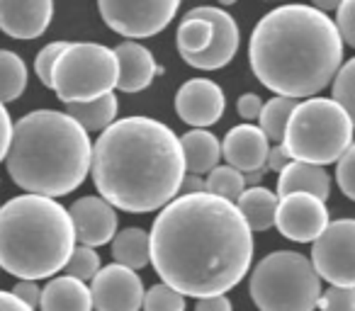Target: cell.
<instances>
[{"label": "cell", "instance_id": "obj_40", "mask_svg": "<svg viewBox=\"0 0 355 311\" xmlns=\"http://www.w3.org/2000/svg\"><path fill=\"white\" fill-rule=\"evenodd\" d=\"M195 311H234V304L227 294H212V296H200Z\"/></svg>", "mask_w": 355, "mask_h": 311}, {"label": "cell", "instance_id": "obj_35", "mask_svg": "<svg viewBox=\"0 0 355 311\" xmlns=\"http://www.w3.org/2000/svg\"><path fill=\"white\" fill-rule=\"evenodd\" d=\"M336 27H338L340 39L355 49V0H343L336 10Z\"/></svg>", "mask_w": 355, "mask_h": 311}, {"label": "cell", "instance_id": "obj_29", "mask_svg": "<svg viewBox=\"0 0 355 311\" xmlns=\"http://www.w3.org/2000/svg\"><path fill=\"white\" fill-rule=\"evenodd\" d=\"M331 98L348 112L355 127V56L345 61L336 73V78L331 80Z\"/></svg>", "mask_w": 355, "mask_h": 311}, {"label": "cell", "instance_id": "obj_31", "mask_svg": "<svg viewBox=\"0 0 355 311\" xmlns=\"http://www.w3.org/2000/svg\"><path fill=\"white\" fill-rule=\"evenodd\" d=\"M144 311H185V296L166 282H158L144 294Z\"/></svg>", "mask_w": 355, "mask_h": 311}, {"label": "cell", "instance_id": "obj_6", "mask_svg": "<svg viewBox=\"0 0 355 311\" xmlns=\"http://www.w3.org/2000/svg\"><path fill=\"white\" fill-rule=\"evenodd\" d=\"M353 132L348 112L334 98H306L292 109L282 143L292 161L329 166L353 143Z\"/></svg>", "mask_w": 355, "mask_h": 311}, {"label": "cell", "instance_id": "obj_12", "mask_svg": "<svg viewBox=\"0 0 355 311\" xmlns=\"http://www.w3.org/2000/svg\"><path fill=\"white\" fill-rule=\"evenodd\" d=\"M144 285L137 270L119 263L105 265L90 280V296L95 311H141Z\"/></svg>", "mask_w": 355, "mask_h": 311}, {"label": "cell", "instance_id": "obj_38", "mask_svg": "<svg viewBox=\"0 0 355 311\" xmlns=\"http://www.w3.org/2000/svg\"><path fill=\"white\" fill-rule=\"evenodd\" d=\"M10 139H12V119H10V112L6 109V105L0 103V163H3L8 156Z\"/></svg>", "mask_w": 355, "mask_h": 311}, {"label": "cell", "instance_id": "obj_33", "mask_svg": "<svg viewBox=\"0 0 355 311\" xmlns=\"http://www.w3.org/2000/svg\"><path fill=\"white\" fill-rule=\"evenodd\" d=\"M336 183L340 193L355 202V143H350L343 156L336 161Z\"/></svg>", "mask_w": 355, "mask_h": 311}, {"label": "cell", "instance_id": "obj_4", "mask_svg": "<svg viewBox=\"0 0 355 311\" xmlns=\"http://www.w3.org/2000/svg\"><path fill=\"white\" fill-rule=\"evenodd\" d=\"M93 143L69 112L35 109L12 124L6 168L12 183L30 195L64 197L90 173Z\"/></svg>", "mask_w": 355, "mask_h": 311}, {"label": "cell", "instance_id": "obj_19", "mask_svg": "<svg viewBox=\"0 0 355 311\" xmlns=\"http://www.w3.org/2000/svg\"><path fill=\"white\" fill-rule=\"evenodd\" d=\"M277 193H309L321 199H329L331 175L324 170V166L306 163V161H290V166L277 173Z\"/></svg>", "mask_w": 355, "mask_h": 311}, {"label": "cell", "instance_id": "obj_36", "mask_svg": "<svg viewBox=\"0 0 355 311\" xmlns=\"http://www.w3.org/2000/svg\"><path fill=\"white\" fill-rule=\"evenodd\" d=\"M10 292L20 301H25L30 309L37 311V306H40V301H42V290H40V285H37V280H17V285L12 287Z\"/></svg>", "mask_w": 355, "mask_h": 311}, {"label": "cell", "instance_id": "obj_1", "mask_svg": "<svg viewBox=\"0 0 355 311\" xmlns=\"http://www.w3.org/2000/svg\"><path fill=\"white\" fill-rule=\"evenodd\" d=\"M151 265L183 296L227 294L248 275L253 231L234 202L212 193L178 195L148 231Z\"/></svg>", "mask_w": 355, "mask_h": 311}, {"label": "cell", "instance_id": "obj_44", "mask_svg": "<svg viewBox=\"0 0 355 311\" xmlns=\"http://www.w3.org/2000/svg\"><path fill=\"white\" fill-rule=\"evenodd\" d=\"M343 3V0H311V6L319 8V10L329 12V10H338V6Z\"/></svg>", "mask_w": 355, "mask_h": 311}, {"label": "cell", "instance_id": "obj_41", "mask_svg": "<svg viewBox=\"0 0 355 311\" xmlns=\"http://www.w3.org/2000/svg\"><path fill=\"white\" fill-rule=\"evenodd\" d=\"M193 193H207V183L202 175L185 173L183 185H180V195H193Z\"/></svg>", "mask_w": 355, "mask_h": 311}, {"label": "cell", "instance_id": "obj_16", "mask_svg": "<svg viewBox=\"0 0 355 311\" xmlns=\"http://www.w3.org/2000/svg\"><path fill=\"white\" fill-rule=\"evenodd\" d=\"M54 17V0H0V30L12 39L42 37Z\"/></svg>", "mask_w": 355, "mask_h": 311}, {"label": "cell", "instance_id": "obj_26", "mask_svg": "<svg viewBox=\"0 0 355 311\" xmlns=\"http://www.w3.org/2000/svg\"><path fill=\"white\" fill-rule=\"evenodd\" d=\"M297 103H300V100L287 98V95H275V98H270L268 103H263L258 122H261V129L268 136V141L282 143L287 122H290V114H292V109L297 107Z\"/></svg>", "mask_w": 355, "mask_h": 311}, {"label": "cell", "instance_id": "obj_21", "mask_svg": "<svg viewBox=\"0 0 355 311\" xmlns=\"http://www.w3.org/2000/svg\"><path fill=\"white\" fill-rule=\"evenodd\" d=\"M180 146H183L185 170L188 173L207 175L212 168H217L219 159H222V141L207 129H190L180 139Z\"/></svg>", "mask_w": 355, "mask_h": 311}, {"label": "cell", "instance_id": "obj_20", "mask_svg": "<svg viewBox=\"0 0 355 311\" xmlns=\"http://www.w3.org/2000/svg\"><path fill=\"white\" fill-rule=\"evenodd\" d=\"M40 309L42 311H93L90 287L69 275L54 277L42 290Z\"/></svg>", "mask_w": 355, "mask_h": 311}, {"label": "cell", "instance_id": "obj_10", "mask_svg": "<svg viewBox=\"0 0 355 311\" xmlns=\"http://www.w3.org/2000/svg\"><path fill=\"white\" fill-rule=\"evenodd\" d=\"M311 265L321 280L336 287H355V219L329 222L311 241Z\"/></svg>", "mask_w": 355, "mask_h": 311}, {"label": "cell", "instance_id": "obj_34", "mask_svg": "<svg viewBox=\"0 0 355 311\" xmlns=\"http://www.w3.org/2000/svg\"><path fill=\"white\" fill-rule=\"evenodd\" d=\"M66 44H69V42H51V44H46L44 49L37 54V59H35L37 78H40L42 85H46V88H51V71H54L56 59H59V54L66 49Z\"/></svg>", "mask_w": 355, "mask_h": 311}, {"label": "cell", "instance_id": "obj_8", "mask_svg": "<svg viewBox=\"0 0 355 311\" xmlns=\"http://www.w3.org/2000/svg\"><path fill=\"white\" fill-rule=\"evenodd\" d=\"M114 49L95 42H69L51 71V90L64 105L88 103L117 88Z\"/></svg>", "mask_w": 355, "mask_h": 311}, {"label": "cell", "instance_id": "obj_25", "mask_svg": "<svg viewBox=\"0 0 355 311\" xmlns=\"http://www.w3.org/2000/svg\"><path fill=\"white\" fill-rule=\"evenodd\" d=\"M119 103L114 98V93H105L88 103H71L66 105V112L85 129V132H105L110 124L117 119Z\"/></svg>", "mask_w": 355, "mask_h": 311}, {"label": "cell", "instance_id": "obj_17", "mask_svg": "<svg viewBox=\"0 0 355 311\" xmlns=\"http://www.w3.org/2000/svg\"><path fill=\"white\" fill-rule=\"evenodd\" d=\"M268 151H270V141L263 129L251 122L232 127L222 141V156L229 166L239 168L241 173L266 168Z\"/></svg>", "mask_w": 355, "mask_h": 311}, {"label": "cell", "instance_id": "obj_23", "mask_svg": "<svg viewBox=\"0 0 355 311\" xmlns=\"http://www.w3.org/2000/svg\"><path fill=\"white\" fill-rule=\"evenodd\" d=\"M212 37H214V30H212L209 17L205 15V8H193V10L183 17V22L178 25V32H175L178 54L183 56V59L202 54V51L212 44Z\"/></svg>", "mask_w": 355, "mask_h": 311}, {"label": "cell", "instance_id": "obj_3", "mask_svg": "<svg viewBox=\"0 0 355 311\" xmlns=\"http://www.w3.org/2000/svg\"><path fill=\"white\" fill-rule=\"evenodd\" d=\"M248 61L261 85L275 95L311 98L329 88L343 66V39L324 10L290 3L258 20Z\"/></svg>", "mask_w": 355, "mask_h": 311}, {"label": "cell", "instance_id": "obj_45", "mask_svg": "<svg viewBox=\"0 0 355 311\" xmlns=\"http://www.w3.org/2000/svg\"><path fill=\"white\" fill-rule=\"evenodd\" d=\"M234 3H236V0H219V6H234Z\"/></svg>", "mask_w": 355, "mask_h": 311}, {"label": "cell", "instance_id": "obj_11", "mask_svg": "<svg viewBox=\"0 0 355 311\" xmlns=\"http://www.w3.org/2000/svg\"><path fill=\"white\" fill-rule=\"evenodd\" d=\"M329 207L326 199L309 193L282 195L275 209V229L295 243H311L329 226Z\"/></svg>", "mask_w": 355, "mask_h": 311}, {"label": "cell", "instance_id": "obj_2", "mask_svg": "<svg viewBox=\"0 0 355 311\" xmlns=\"http://www.w3.org/2000/svg\"><path fill=\"white\" fill-rule=\"evenodd\" d=\"M185 173L180 136L153 117L114 119L93 146L95 190L129 214L163 209L180 195Z\"/></svg>", "mask_w": 355, "mask_h": 311}, {"label": "cell", "instance_id": "obj_7", "mask_svg": "<svg viewBox=\"0 0 355 311\" xmlns=\"http://www.w3.org/2000/svg\"><path fill=\"white\" fill-rule=\"evenodd\" d=\"M248 292L261 311H314L321 277L302 253L272 251L253 267Z\"/></svg>", "mask_w": 355, "mask_h": 311}, {"label": "cell", "instance_id": "obj_13", "mask_svg": "<svg viewBox=\"0 0 355 311\" xmlns=\"http://www.w3.org/2000/svg\"><path fill=\"white\" fill-rule=\"evenodd\" d=\"M227 95L222 85L209 78H193L175 93V114L193 129H207L222 119Z\"/></svg>", "mask_w": 355, "mask_h": 311}, {"label": "cell", "instance_id": "obj_5", "mask_svg": "<svg viewBox=\"0 0 355 311\" xmlns=\"http://www.w3.org/2000/svg\"><path fill=\"white\" fill-rule=\"evenodd\" d=\"M73 248L71 214L54 197L27 193L0 207V267L17 280L54 277Z\"/></svg>", "mask_w": 355, "mask_h": 311}, {"label": "cell", "instance_id": "obj_22", "mask_svg": "<svg viewBox=\"0 0 355 311\" xmlns=\"http://www.w3.org/2000/svg\"><path fill=\"white\" fill-rule=\"evenodd\" d=\"M277 202H280V197H277L272 190L263 188V185H256V188L243 190L236 207H239V212H241V217L246 219L248 229H251L253 233H263L275 226Z\"/></svg>", "mask_w": 355, "mask_h": 311}, {"label": "cell", "instance_id": "obj_9", "mask_svg": "<svg viewBox=\"0 0 355 311\" xmlns=\"http://www.w3.org/2000/svg\"><path fill=\"white\" fill-rule=\"evenodd\" d=\"M180 0H98L103 22L124 39H146L163 32L175 17Z\"/></svg>", "mask_w": 355, "mask_h": 311}, {"label": "cell", "instance_id": "obj_14", "mask_svg": "<svg viewBox=\"0 0 355 311\" xmlns=\"http://www.w3.org/2000/svg\"><path fill=\"white\" fill-rule=\"evenodd\" d=\"M69 214L71 222H73L76 241L83 243V246H105L117 233V209L100 195H88V197L76 199L69 207Z\"/></svg>", "mask_w": 355, "mask_h": 311}, {"label": "cell", "instance_id": "obj_28", "mask_svg": "<svg viewBox=\"0 0 355 311\" xmlns=\"http://www.w3.org/2000/svg\"><path fill=\"white\" fill-rule=\"evenodd\" d=\"M207 183V193L217 195V197L227 199V202H239V197L243 195L246 190V180H243V173L234 166H217L207 173L205 178Z\"/></svg>", "mask_w": 355, "mask_h": 311}, {"label": "cell", "instance_id": "obj_27", "mask_svg": "<svg viewBox=\"0 0 355 311\" xmlns=\"http://www.w3.org/2000/svg\"><path fill=\"white\" fill-rule=\"evenodd\" d=\"M27 88V66L15 51L0 49V103H12Z\"/></svg>", "mask_w": 355, "mask_h": 311}, {"label": "cell", "instance_id": "obj_30", "mask_svg": "<svg viewBox=\"0 0 355 311\" xmlns=\"http://www.w3.org/2000/svg\"><path fill=\"white\" fill-rule=\"evenodd\" d=\"M100 267H103V265H100V256L95 253V248L83 246V243H80V246L73 248L69 263L64 265V272L69 277L80 280V282H90Z\"/></svg>", "mask_w": 355, "mask_h": 311}, {"label": "cell", "instance_id": "obj_15", "mask_svg": "<svg viewBox=\"0 0 355 311\" xmlns=\"http://www.w3.org/2000/svg\"><path fill=\"white\" fill-rule=\"evenodd\" d=\"M205 8V15L209 17L212 22V44L202 51V54H195L183 59L188 66L200 71H219L224 66L232 64V59L236 56L239 44H241V32H239V25L227 10L222 8H212V6H202Z\"/></svg>", "mask_w": 355, "mask_h": 311}, {"label": "cell", "instance_id": "obj_37", "mask_svg": "<svg viewBox=\"0 0 355 311\" xmlns=\"http://www.w3.org/2000/svg\"><path fill=\"white\" fill-rule=\"evenodd\" d=\"M236 109H239V117L246 119V122H253V119H258V114L263 109V98L256 93H243L236 103Z\"/></svg>", "mask_w": 355, "mask_h": 311}, {"label": "cell", "instance_id": "obj_18", "mask_svg": "<svg viewBox=\"0 0 355 311\" xmlns=\"http://www.w3.org/2000/svg\"><path fill=\"white\" fill-rule=\"evenodd\" d=\"M119 64V75H117V90L122 93H141L153 83L156 75H163L166 69L156 64L153 54L144 44L134 39H127L122 44L114 46Z\"/></svg>", "mask_w": 355, "mask_h": 311}, {"label": "cell", "instance_id": "obj_42", "mask_svg": "<svg viewBox=\"0 0 355 311\" xmlns=\"http://www.w3.org/2000/svg\"><path fill=\"white\" fill-rule=\"evenodd\" d=\"M0 311H35L25 304V301L17 299L12 292H3L0 290Z\"/></svg>", "mask_w": 355, "mask_h": 311}, {"label": "cell", "instance_id": "obj_43", "mask_svg": "<svg viewBox=\"0 0 355 311\" xmlns=\"http://www.w3.org/2000/svg\"><path fill=\"white\" fill-rule=\"evenodd\" d=\"M263 170H248V173H243V180H246V188H256V185L263 183Z\"/></svg>", "mask_w": 355, "mask_h": 311}, {"label": "cell", "instance_id": "obj_39", "mask_svg": "<svg viewBox=\"0 0 355 311\" xmlns=\"http://www.w3.org/2000/svg\"><path fill=\"white\" fill-rule=\"evenodd\" d=\"M292 161L290 151L285 148V143H275V146L268 151V159H266V168L272 170V173H280L282 168H287Z\"/></svg>", "mask_w": 355, "mask_h": 311}, {"label": "cell", "instance_id": "obj_32", "mask_svg": "<svg viewBox=\"0 0 355 311\" xmlns=\"http://www.w3.org/2000/svg\"><path fill=\"white\" fill-rule=\"evenodd\" d=\"M319 311H355V287H336L321 290V296L316 301Z\"/></svg>", "mask_w": 355, "mask_h": 311}, {"label": "cell", "instance_id": "obj_24", "mask_svg": "<svg viewBox=\"0 0 355 311\" xmlns=\"http://www.w3.org/2000/svg\"><path fill=\"white\" fill-rule=\"evenodd\" d=\"M110 243H112L114 263H119V265L144 270L151 263V241H148V231H144V229L127 226L114 233Z\"/></svg>", "mask_w": 355, "mask_h": 311}]
</instances>
